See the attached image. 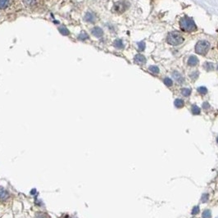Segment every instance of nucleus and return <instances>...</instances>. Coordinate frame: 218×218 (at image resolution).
I'll list each match as a JSON object with an SVG mask.
<instances>
[{
    "label": "nucleus",
    "mask_w": 218,
    "mask_h": 218,
    "mask_svg": "<svg viewBox=\"0 0 218 218\" xmlns=\"http://www.w3.org/2000/svg\"><path fill=\"white\" fill-rule=\"evenodd\" d=\"M114 44H115L116 47H117V48H123L122 41H121V40H116L115 43H114Z\"/></svg>",
    "instance_id": "20"
},
{
    "label": "nucleus",
    "mask_w": 218,
    "mask_h": 218,
    "mask_svg": "<svg viewBox=\"0 0 218 218\" xmlns=\"http://www.w3.org/2000/svg\"><path fill=\"white\" fill-rule=\"evenodd\" d=\"M217 218H218V217H217Z\"/></svg>",
    "instance_id": "29"
},
{
    "label": "nucleus",
    "mask_w": 218,
    "mask_h": 218,
    "mask_svg": "<svg viewBox=\"0 0 218 218\" xmlns=\"http://www.w3.org/2000/svg\"><path fill=\"white\" fill-rule=\"evenodd\" d=\"M198 93L201 94H206L208 93V90H207V88L203 87V86L198 88Z\"/></svg>",
    "instance_id": "18"
},
{
    "label": "nucleus",
    "mask_w": 218,
    "mask_h": 218,
    "mask_svg": "<svg viewBox=\"0 0 218 218\" xmlns=\"http://www.w3.org/2000/svg\"><path fill=\"white\" fill-rule=\"evenodd\" d=\"M217 70H218V67H217Z\"/></svg>",
    "instance_id": "28"
},
{
    "label": "nucleus",
    "mask_w": 218,
    "mask_h": 218,
    "mask_svg": "<svg viewBox=\"0 0 218 218\" xmlns=\"http://www.w3.org/2000/svg\"><path fill=\"white\" fill-rule=\"evenodd\" d=\"M139 48H140V51H143L145 49V43L144 42H140L139 43Z\"/></svg>",
    "instance_id": "22"
},
{
    "label": "nucleus",
    "mask_w": 218,
    "mask_h": 218,
    "mask_svg": "<svg viewBox=\"0 0 218 218\" xmlns=\"http://www.w3.org/2000/svg\"><path fill=\"white\" fill-rule=\"evenodd\" d=\"M13 3V0H0V11L6 10Z\"/></svg>",
    "instance_id": "6"
},
{
    "label": "nucleus",
    "mask_w": 218,
    "mask_h": 218,
    "mask_svg": "<svg viewBox=\"0 0 218 218\" xmlns=\"http://www.w3.org/2000/svg\"><path fill=\"white\" fill-rule=\"evenodd\" d=\"M217 48H218V44H217Z\"/></svg>",
    "instance_id": "27"
},
{
    "label": "nucleus",
    "mask_w": 218,
    "mask_h": 218,
    "mask_svg": "<svg viewBox=\"0 0 218 218\" xmlns=\"http://www.w3.org/2000/svg\"><path fill=\"white\" fill-rule=\"evenodd\" d=\"M191 111H192V113H193V115H198V114H200V108H198L197 105L192 106Z\"/></svg>",
    "instance_id": "13"
},
{
    "label": "nucleus",
    "mask_w": 218,
    "mask_h": 218,
    "mask_svg": "<svg viewBox=\"0 0 218 218\" xmlns=\"http://www.w3.org/2000/svg\"><path fill=\"white\" fill-rule=\"evenodd\" d=\"M135 63H137L138 65L143 66L146 63V58L142 54H137L135 57Z\"/></svg>",
    "instance_id": "7"
},
{
    "label": "nucleus",
    "mask_w": 218,
    "mask_h": 218,
    "mask_svg": "<svg viewBox=\"0 0 218 218\" xmlns=\"http://www.w3.org/2000/svg\"><path fill=\"white\" fill-rule=\"evenodd\" d=\"M203 67L205 68L206 71H212L213 69H214V66H213L212 63H204Z\"/></svg>",
    "instance_id": "12"
},
{
    "label": "nucleus",
    "mask_w": 218,
    "mask_h": 218,
    "mask_svg": "<svg viewBox=\"0 0 218 218\" xmlns=\"http://www.w3.org/2000/svg\"><path fill=\"white\" fill-rule=\"evenodd\" d=\"M127 9V4L124 1L117 2L113 7V11L117 13H122Z\"/></svg>",
    "instance_id": "4"
},
{
    "label": "nucleus",
    "mask_w": 218,
    "mask_h": 218,
    "mask_svg": "<svg viewBox=\"0 0 218 218\" xmlns=\"http://www.w3.org/2000/svg\"><path fill=\"white\" fill-rule=\"evenodd\" d=\"M181 94H182L185 97H189V96L191 94V90L187 88L182 89V90H181Z\"/></svg>",
    "instance_id": "14"
},
{
    "label": "nucleus",
    "mask_w": 218,
    "mask_h": 218,
    "mask_svg": "<svg viewBox=\"0 0 218 218\" xmlns=\"http://www.w3.org/2000/svg\"><path fill=\"white\" fill-rule=\"evenodd\" d=\"M199 211H200L199 207H198V206H195V207H193V208L192 209V214H193V215H197V214L199 212Z\"/></svg>",
    "instance_id": "21"
},
{
    "label": "nucleus",
    "mask_w": 218,
    "mask_h": 218,
    "mask_svg": "<svg viewBox=\"0 0 218 218\" xmlns=\"http://www.w3.org/2000/svg\"><path fill=\"white\" fill-rule=\"evenodd\" d=\"M39 218H46V217H45V216H44V215H41V216H39Z\"/></svg>",
    "instance_id": "25"
},
{
    "label": "nucleus",
    "mask_w": 218,
    "mask_h": 218,
    "mask_svg": "<svg viewBox=\"0 0 218 218\" xmlns=\"http://www.w3.org/2000/svg\"><path fill=\"white\" fill-rule=\"evenodd\" d=\"M172 75H173V77L175 78V80L177 81V82H179V83H183L184 82V78H183V76L180 74L179 72H177V71H174V72L172 73Z\"/></svg>",
    "instance_id": "9"
},
{
    "label": "nucleus",
    "mask_w": 218,
    "mask_h": 218,
    "mask_svg": "<svg viewBox=\"0 0 218 218\" xmlns=\"http://www.w3.org/2000/svg\"><path fill=\"white\" fill-rule=\"evenodd\" d=\"M188 65L189 67H195V66L198 65V58H196L195 56H191L190 58H189L188 60Z\"/></svg>",
    "instance_id": "8"
},
{
    "label": "nucleus",
    "mask_w": 218,
    "mask_h": 218,
    "mask_svg": "<svg viewBox=\"0 0 218 218\" xmlns=\"http://www.w3.org/2000/svg\"><path fill=\"white\" fill-rule=\"evenodd\" d=\"M93 34L95 35L96 37H100L103 35V30H101L100 28L96 27L93 30Z\"/></svg>",
    "instance_id": "11"
},
{
    "label": "nucleus",
    "mask_w": 218,
    "mask_h": 218,
    "mask_svg": "<svg viewBox=\"0 0 218 218\" xmlns=\"http://www.w3.org/2000/svg\"><path fill=\"white\" fill-rule=\"evenodd\" d=\"M148 70L150 71L151 72L153 73V74H158V73H159V68L158 67H156V66H151L150 67L148 68Z\"/></svg>",
    "instance_id": "15"
},
{
    "label": "nucleus",
    "mask_w": 218,
    "mask_h": 218,
    "mask_svg": "<svg viewBox=\"0 0 218 218\" xmlns=\"http://www.w3.org/2000/svg\"><path fill=\"white\" fill-rule=\"evenodd\" d=\"M189 76H190L191 80H195L198 77V72L197 71H193V72L191 73L190 75H189Z\"/></svg>",
    "instance_id": "19"
},
{
    "label": "nucleus",
    "mask_w": 218,
    "mask_h": 218,
    "mask_svg": "<svg viewBox=\"0 0 218 218\" xmlns=\"http://www.w3.org/2000/svg\"><path fill=\"white\" fill-rule=\"evenodd\" d=\"M203 107L204 109H208V108H210V105L208 104V103H204L203 104Z\"/></svg>",
    "instance_id": "24"
},
{
    "label": "nucleus",
    "mask_w": 218,
    "mask_h": 218,
    "mask_svg": "<svg viewBox=\"0 0 218 218\" xmlns=\"http://www.w3.org/2000/svg\"><path fill=\"white\" fill-rule=\"evenodd\" d=\"M164 83H165V85H166V86H168V87H170V86H171V85H173L172 80H171L170 78L168 77H166L165 79H164Z\"/></svg>",
    "instance_id": "16"
},
{
    "label": "nucleus",
    "mask_w": 218,
    "mask_h": 218,
    "mask_svg": "<svg viewBox=\"0 0 218 218\" xmlns=\"http://www.w3.org/2000/svg\"><path fill=\"white\" fill-rule=\"evenodd\" d=\"M180 26L185 32H193L197 30V26L193 19L188 17L181 18L180 21Z\"/></svg>",
    "instance_id": "1"
},
{
    "label": "nucleus",
    "mask_w": 218,
    "mask_h": 218,
    "mask_svg": "<svg viewBox=\"0 0 218 218\" xmlns=\"http://www.w3.org/2000/svg\"><path fill=\"white\" fill-rule=\"evenodd\" d=\"M210 48V44L206 41V40H200L197 43L195 46L196 53L200 54V55H204L208 53V50Z\"/></svg>",
    "instance_id": "3"
},
{
    "label": "nucleus",
    "mask_w": 218,
    "mask_h": 218,
    "mask_svg": "<svg viewBox=\"0 0 218 218\" xmlns=\"http://www.w3.org/2000/svg\"><path fill=\"white\" fill-rule=\"evenodd\" d=\"M216 142H217V143H218V137L216 138Z\"/></svg>",
    "instance_id": "26"
},
{
    "label": "nucleus",
    "mask_w": 218,
    "mask_h": 218,
    "mask_svg": "<svg viewBox=\"0 0 218 218\" xmlns=\"http://www.w3.org/2000/svg\"><path fill=\"white\" fill-rule=\"evenodd\" d=\"M166 41L169 44L172 46L180 45L184 42V38L177 32H170L168 34Z\"/></svg>",
    "instance_id": "2"
},
{
    "label": "nucleus",
    "mask_w": 218,
    "mask_h": 218,
    "mask_svg": "<svg viewBox=\"0 0 218 218\" xmlns=\"http://www.w3.org/2000/svg\"><path fill=\"white\" fill-rule=\"evenodd\" d=\"M174 104H175V106H176L177 108H181L184 107V105H185V103H184V101L182 100V99H181V98H177V99H176V100H175V103H174Z\"/></svg>",
    "instance_id": "10"
},
{
    "label": "nucleus",
    "mask_w": 218,
    "mask_h": 218,
    "mask_svg": "<svg viewBox=\"0 0 218 218\" xmlns=\"http://www.w3.org/2000/svg\"><path fill=\"white\" fill-rule=\"evenodd\" d=\"M212 217V213L209 210H205L203 212V218H211Z\"/></svg>",
    "instance_id": "17"
},
{
    "label": "nucleus",
    "mask_w": 218,
    "mask_h": 218,
    "mask_svg": "<svg viewBox=\"0 0 218 218\" xmlns=\"http://www.w3.org/2000/svg\"><path fill=\"white\" fill-rule=\"evenodd\" d=\"M23 3L27 8H36L40 3V0H22Z\"/></svg>",
    "instance_id": "5"
},
{
    "label": "nucleus",
    "mask_w": 218,
    "mask_h": 218,
    "mask_svg": "<svg viewBox=\"0 0 218 218\" xmlns=\"http://www.w3.org/2000/svg\"><path fill=\"white\" fill-rule=\"evenodd\" d=\"M208 200V193H203L202 196V202L203 203H206Z\"/></svg>",
    "instance_id": "23"
}]
</instances>
